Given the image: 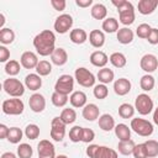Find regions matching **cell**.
Returning <instances> with one entry per match:
<instances>
[{
	"label": "cell",
	"mask_w": 158,
	"mask_h": 158,
	"mask_svg": "<svg viewBox=\"0 0 158 158\" xmlns=\"http://www.w3.org/2000/svg\"><path fill=\"white\" fill-rule=\"evenodd\" d=\"M38 58H37V54L31 52V51H26L21 54V58H20V63L21 65L25 68V69H36L37 64H38Z\"/></svg>",
	"instance_id": "cell-15"
},
{
	"label": "cell",
	"mask_w": 158,
	"mask_h": 158,
	"mask_svg": "<svg viewBox=\"0 0 158 158\" xmlns=\"http://www.w3.org/2000/svg\"><path fill=\"white\" fill-rule=\"evenodd\" d=\"M51 59H52V63L60 67V65H64L68 60V53L64 48L62 47H58L54 49V52L51 54Z\"/></svg>",
	"instance_id": "cell-20"
},
{
	"label": "cell",
	"mask_w": 158,
	"mask_h": 158,
	"mask_svg": "<svg viewBox=\"0 0 158 158\" xmlns=\"http://www.w3.org/2000/svg\"><path fill=\"white\" fill-rule=\"evenodd\" d=\"M56 158H68L67 156H64V154H59V156H57Z\"/></svg>",
	"instance_id": "cell-57"
},
{
	"label": "cell",
	"mask_w": 158,
	"mask_h": 158,
	"mask_svg": "<svg viewBox=\"0 0 158 158\" xmlns=\"http://www.w3.org/2000/svg\"><path fill=\"white\" fill-rule=\"evenodd\" d=\"M98 80L101 83V84H109V83H111L112 80H114V78H115V74H114V70L112 69H110V68H101L99 72H98Z\"/></svg>",
	"instance_id": "cell-28"
},
{
	"label": "cell",
	"mask_w": 158,
	"mask_h": 158,
	"mask_svg": "<svg viewBox=\"0 0 158 158\" xmlns=\"http://www.w3.org/2000/svg\"><path fill=\"white\" fill-rule=\"evenodd\" d=\"M22 136H23V132L21 131V128L19 127H10V131H9V135H7V141L10 143H19L21 139H22Z\"/></svg>",
	"instance_id": "cell-38"
},
{
	"label": "cell",
	"mask_w": 158,
	"mask_h": 158,
	"mask_svg": "<svg viewBox=\"0 0 158 158\" xmlns=\"http://www.w3.org/2000/svg\"><path fill=\"white\" fill-rule=\"evenodd\" d=\"M38 158H56V148L53 143L48 139H42L37 144Z\"/></svg>",
	"instance_id": "cell-12"
},
{
	"label": "cell",
	"mask_w": 158,
	"mask_h": 158,
	"mask_svg": "<svg viewBox=\"0 0 158 158\" xmlns=\"http://www.w3.org/2000/svg\"><path fill=\"white\" fill-rule=\"evenodd\" d=\"M81 136H83V127L80 126H74L70 128L69 131V139L74 143L80 142L81 141Z\"/></svg>",
	"instance_id": "cell-45"
},
{
	"label": "cell",
	"mask_w": 158,
	"mask_h": 158,
	"mask_svg": "<svg viewBox=\"0 0 158 158\" xmlns=\"http://www.w3.org/2000/svg\"><path fill=\"white\" fill-rule=\"evenodd\" d=\"M112 5L116 6L120 16V22L125 26H130L135 22V7L132 2L126 0H112Z\"/></svg>",
	"instance_id": "cell-2"
},
{
	"label": "cell",
	"mask_w": 158,
	"mask_h": 158,
	"mask_svg": "<svg viewBox=\"0 0 158 158\" xmlns=\"http://www.w3.org/2000/svg\"><path fill=\"white\" fill-rule=\"evenodd\" d=\"M131 130L142 137H148L153 133V125L148 120L136 117L131 120Z\"/></svg>",
	"instance_id": "cell-6"
},
{
	"label": "cell",
	"mask_w": 158,
	"mask_h": 158,
	"mask_svg": "<svg viewBox=\"0 0 158 158\" xmlns=\"http://www.w3.org/2000/svg\"><path fill=\"white\" fill-rule=\"evenodd\" d=\"M133 157L135 158H148L147 157V152H146V147H144V143H139V144H136L135 149H133Z\"/></svg>",
	"instance_id": "cell-48"
},
{
	"label": "cell",
	"mask_w": 158,
	"mask_h": 158,
	"mask_svg": "<svg viewBox=\"0 0 158 158\" xmlns=\"http://www.w3.org/2000/svg\"><path fill=\"white\" fill-rule=\"evenodd\" d=\"M52 72V64L48 60H40L37 67H36V73L40 77H46Z\"/></svg>",
	"instance_id": "cell-39"
},
{
	"label": "cell",
	"mask_w": 158,
	"mask_h": 158,
	"mask_svg": "<svg viewBox=\"0 0 158 158\" xmlns=\"http://www.w3.org/2000/svg\"><path fill=\"white\" fill-rule=\"evenodd\" d=\"M28 105H30V109L36 112V114H40L42 112L44 109H46V99L42 94L40 93H35L30 96L28 99Z\"/></svg>",
	"instance_id": "cell-14"
},
{
	"label": "cell",
	"mask_w": 158,
	"mask_h": 158,
	"mask_svg": "<svg viewBox=\"0 0 158 158\" xmlns=\"http://www.w3.org/2000/svg\"><path fill=\"white\" fill-rule=\"evenodd\" d=\"M9 131H10V128H9L6 125L1 123V125H0V138H1V139H4V138H7Z\"/></svg>",
	"instance_id": "cell-52"
},
{
	"label": "cell",
	"mask_w": 158,
	"mask_h": 158,
	"mask_svg": "<svg viewBox=\"0 0 158 158\" xmlns=\"http://www.w3.org/2000/svg\"><path fill=\"white\" fill-rule=\"evenodd\" d=\"M14 40H15L14 30H11L9 27H4L2 30H0V42L2 44H10L14 42Z\"/></svg>",
	"instance_id": "cell-34"
},
{
	"label": "cell",
	"mask_w": 158,
	"mask_h": 158,
	"mask_svg": "<svg viewBox=\"0 0 158 158\" xmlns=\"http://www.w3.org/2000/svg\"><path fill=\"white\" fill-rule=\"evenodd\" d=\"M59 118L65 125H70V123H73L77 120V112H75L74 109H70V107L63 109L62 112H60V115H59Z\"/></svg>",
	"instance_id": "cell-33"
},
{
	"label": "cell",
	"mask_w": 158,
	"mask_h": 158,
	"mask_svg": "<svg viewBox=\"0 0 158 158\" xmlns=\"http://www.w3.org/2000/svg\"><path fill=\"white\" fill-rule=\"evenodd\" d=\"M153 100L147 94H138L135 100V109L141 115H148L153 110Z\"/></svg>",
	"instance_id": "cell-9"
},
{
	"label": "cell",
	"mask_w": 158,
	"mask_h": 158,
	"mask_svg": "<svg viewBox=\"0 0 158 158\" xmlns=\"http://www.w3.org/2000/svg\"><path fill=\"white\" fill-rule=\"evenodd\" d=\"M73 26V17L69 15V14H62L59 15L56 21H54V30L57 33H60V35H64L67 33Z\"/></svg>",
	"instance_id": "cell-10"
},
{
	"label": "cell",
	"mask_w": 158,
	"mask_h": 158,
	"mask_svg": "<svg viewBox=\"0 0 158 158\" xmlns=\"http://www.w3.org/2000/svg\"><path fill=\"white\" fill-rule=\"evenodd\" d=\"M75 4L79 7H89L93 5V0H75Z\"/></svg>",
	"instance_id": "cell-53"
},
{
	"label": "cell",
	"mask_w": 158,
	"mask_h": 158,
	"mask_svg": "<svg viewBox=\"0 0 158 158\" xmlns=\"http://www.w3.org/2000/svg\"><path fill=\"white\" fill-rule=\"evenodd\" d=\"M0 20H1V21H0V30H2V28H4L2 26H4V23H5V16H4V14H0Z\"/></svg>",
	"instance_id": "cell-56"
},
{
	"label": "cell",
	"mask_w": 158,
	"mask_h": 158,
	"mask_svg": "<svg viewBox=\"0 0 158 158\" xmlns=\"http://www.w3.org/2000/svg\"><path fill=\"white\" fill-rule=\"evenodd\" d=\"M136 147V143L132 141V139H128V141H120L118 144H117V148H118V152L123 156H130L133 153V149Z\"/></svg>",
	"instance_id": "cell-31"
},
{
	"label": "cell",
	"mask_w": 158,
	"mask_h": 158,
	"mask_svg": "<svg viewBox=\"0 0 158 158\" xmlns=\"http://www.w3.org/2000/svg\"><path fill=\"white\" fill-rule=\"evenodd\" d=\"M23 133L28 139H36L40 136V127L37 125H35V123H30V125L26 126Z\"/></svg>",
	"instance_id": "cell-43"
},
{
	"label": "cell",
	"mask_w": 158,
	"mask_h": 158,
	"mask_svg": "<svg viewBox=\"0 0 158 158\" xmlns=\"http://www.w3.org/2000/svg\"><path fill=\"white\" fill-rule=\"evenodd\" d=\"M51 100H52V104H53L54 106H57V107H63V106L68 102V95H63V94H59V93L54 91V93L52 94Z\"/></svg>",
	"instance_id": "cell-42"
},
{
	"label": "cell",
	"mask_w": 158,
	"mask_h": 158,
	"mask_svg": "<svg viewBox=\"0 0 158 158\" xmlns=\"http://www.w3.org/2000/svg\"><path fill=\"white\" fill-rule=\"evenodd\" d=\"M65 123L59 117H53L51 122V138H53L56 142L63 141L65 136Z\"/></svg>",
	"instance_id": "cell-11"
},
{
	"label": "cell",
	"mask_w": 158,
	"mask_h": 158,
	"mask_svg": "<svg viewBox=\"0 0 158 158\" xmlns=\"http://www.w3.org/2000/svg\"><path fill=\"white\" fill-rule=\"evenodd\" d=\"M10 58V51L5 47V46H0V62H2V63H7L9 59Z\"/></svg>",
	"instance_id": "cell-51"
},
{
	"label": "cell",
	"mask_w": 158,
	"mask_h": 158,
	"mask_svg": "<svg viewBox=\"0 0 158 158\" xmlns=\"http://www.w3.org/2000/svg\"><path fill=\"white\" fill-rule=\"evenodd\" d=\"M33 47L40 56H51L56 49V35L51 30L41 31L33 38Z\"/></svg>",
	"instance_id": "cell-1"
},
{
	"label": "cell",
	"mask_w": 158,
	"mask_h": 158,
	"mask_svg": "<svg viewBox=\"0 0 158 158\" xmlns=\"http://www.w3.org/2000/svg\"><path fill=\"white\" fill-rule=\"evenodd\" d=\"M102 30L107 33H114V32H117L118 31V21L115 19V17H107L102 21V25H101Z\"/></svg>",
	"instance_id": "cell-32"
},
{
	"label": "cell",
	"mask_w": 158,
	"mask_h": 158,
	"mask_svg": "<svg viewBox=\"0 0 158 158\" xmlns=\"http://www.w3.org/2000/svg\"><path fill=\"white\" fill-rule=\"evenodd\" d=\"M51 5L53 6L54 10L63 11L67 6V2H65V0H51Z\"/></svg>",
	"instance_id": "cell-49"
},
{
	"label": "cell",
	"mask_w": 158,
	"mask_h": 158,
	"mask_svg": "<svg viewBox=\"0 0 158 158\" xmlns=\"http://www.w3.org/2000/svg\"><path fill=\"white\" fill-rule=\"evenodd\" d=\"M90 14H91V17L95 19V20H104L107 15V10H106V6L104 4H94L91 10H90Z\"/></svg>",
	"instance_id": "cell-29"
},
{
	"label": "cell",
	"mask_w": 158,
	"mask_h": 158,
	"mask_svg": "<svg viewBox=\"0 0 158 158\" xmlns=\"http://www.w3.org/2000/svg\"><path fill=\"white\" fill-rule=\"evenodd\" d=\"M115 118L110 115V114H104L99 117V127L105 131V132H109L111 130L115 128Z\"/></svg>",
	"instance_id": "cell-24"
},
{
	"label": "cell",
	"mask_w": 158,
	"mask_h": 158,
	"mask_svg": "<svg viewBox=\"0 0 158 158\" xmlns=\"http://www.w3.org/2000/svg\"><path fill=\"white\" fill-rule=\"evenodd\" d=\"M147 41L151 43V44H158V28H152L148 37H147Z\"/></svg>",
	"instance_id": "cell-50"
},
{
	"label": "cell",
	"mask_w": 158,
	"mask_h": 158,
	"mask_svg": "<svg viewBox=\"0 0 158 158\" xmlns=\"http://www.w3.org/2000/svg\"><path fill=\"white\" fill-rule=\"evenodd\" d=\"M85 153L89 158H118L115 149L99 144H90L86 148Z\"/></svg>",
	"instance_id": "cell-3"
},
{
	"label": "cell",
	"mask_w": 158,
	"mask_h": 158,
	"mask_svg": "<svg viewBox=\"0 0 158 158\" xmlns=\"http://www.w3.org/2000/svg\"><path fill=\"white\" fill-rule=\"evenodd\" d=\"M131 86L132 85H131V81L128 79H126V78H118L114 83V91L118 96H123V95H126V94L130 93Z\"/></svg>",
	"instance_id": "cell-16"
},
{
	"label": "cell",
	"mask_w": 158,
	"mask_h": 158,
	"mask_svg": "<svg viewBox=\"0 0 158 158\" xmlns=\"http://www.w3.org/2000/svg\"><path fill=\"white\" fill-rule=\"evenodd\" d=\"M25 86L32 91L38 90L42 86V79L37 73H30L25 78Z\"/></svg>",
	"instance_id": "cell-19"
},
{
	"label": "cell",
	"mask_w": 158,
	"mask_h": 158,
	"mask_svg": "<svg viewBox=\"0 0 158 158\" xmlns=\"http://www.w3.org/2000/svg\"><path fill=\"white\" fill-rule=\"evenodd\" d=\"M69 38L75 44H83L88 40V33L83 28H74L69 33Z\"/></svg>",
	"instance_id": "cell-26"
},
{
	"label": "cell",
	"mask_w": 158,
	"mask_h": 158,
	"mask_svg": "<svg viewBox=\"0 0 158 158\" xmlns=\"http://www.w3.org/2000/svg\"><path fill=\"white\" fill-rule=\"evenodd\" d=\"M69 102L73 107H84L86 105V94L84 91H74L69 98Z\"/></svg>",
	"instance_id": "cell-23"
},
{
	"label": "cell",
	"mask_w": 158,
	"mask_h": 158,
	"mask_svg": "<svg viewBox=\"0 0 158 158\" xmlns=\"http://www.w3.org/2000/svg\"><path fill=\"white\" fill-rule=\"evenodd\" d=\"M133 31L127 28V27H122V28H118L117 33H116V37H117V41L121 43V44H128L133 41Z\"/></svg>",
	"instance_id": "cell-25"
},
{
	"label": "cell",
	"mask_w": 158,
	"mask_h": 158,
	"mask_svg": "<svg viewBox=\"0 0 158 158\" xmlns=\"http://www.w3.org/2000/svg\"><path fill=\"white\" fill-rule=\"evenodd\" d=\"M5 72L6 74H9L10 77H15L20 73V63L15 59H11L9 60L6 64H5Z\"/></svg>",
	"instance_id": "cell-40"
},
{
	"label": "cell",
	"mask_w": 158,
	"mask_h": 158,
	"mask_svg": "<svg viewBox=\"0 0 158 158\" xmlns=\"http://www.w3.org/2000/svg\"><path fill=\"white\" fill-rule=\"evenodd\" d=\"M95 138V132L91 128L83 127V136H81V142L84 143H90Z\"/></svg>",
	"instance_id": "cell-47"
},
{
	"label": "cell",
	"mask_w": 158,
	"mask_h": 158,
	"mask_svg": "<svg viewBox=\"0 0 158 158\" xmlns=\"http://www.w3.org/2000/svg\"><path fill=\"white\" fill-rule=\"evenodd\" d=\"M146 152L148 158H154L158 156V141L156 139H148L144 142Z\"/></svg>",
	"instance_id": "cell-37"
},
{
	"label": "cell",
	"mask_w": 158,
	"mask_h": 158,
	"mask_svg": "<svg viewBox=\"0 0 158 158\" xmlns=\"http://www.w3.org/2000/svg\"><path fill=\"white\" fill-rule=\"evenodd\" d=\"M139 67L142 70H144L146 73H153L156 69H158V59L154 54L147 53L144 54L141 60H139Z\"/></svg>",
	"instance_id": "cell-13"
},
{
	"label": "cell",
	"mask_w": 158,
	"mask_h": 158,
	"mask_svg": "<svg viewBox=\"0 0 158 158\" xmlns=\"http://www.w3.org/2000/svg\"><path fill=\"white\" fill-rule=\"evenodd\" d=\"M33 154V149L27 143H21L17 147V157L19 158H31Z\"/></svg>",
	"instance_id": "cell-41"
},
{
	"label": "cell",
	"mask_w": 158,
	"mask_h": 158,
	"mask_svg": "<svg viewBox=\"0 0 158 158\" xmlns=\"http://www.w3.org/2000/svg\"><path fill=\"white\" fill-rule=\"evenodd\" d=\"M93 93H94V96L96 99L102 100V99H105L109 95V89H107V86L105 84H98V85L94 86Z\"/></svg>",
	"instance_id": "cell-44"
},
{
	"label": "cell",
	"mask_w": 158,
	"mask_h": 158,
	"mask_svg": "<svg viewBox=\"0 0 158 158\" xmlns=\"http://www.w3.org/2000/svg\"><path fill=\"white\" fill-rule=\"evenodd\" d=\"M135 107L131 105V104H127V102H125V104H121L120 106H118V115H120V117H122V118H131V117H133V115H135Z\"/></svg>",
	"instance_id": "cell-36"
},
{
	"label": "cell",
	"mask_w": 158,
	"mask_h": 158,
	"mask_svg": "<svg viewBox=\"0 0 158 158\" xmlns=\"http://www.w3.org/2000/svg\"><path fill=\"white\" fill-rule=\"evenodd\" d=\"M154 84H156V80L151 74H144L139 80V86L144 91H151L154 88Z\"/></svg>",
	"instance_id": "cell-35"
},
{
	"label": "cell",
	"mask_w": 158,
	"mask_h": 158,
	"mask_svg": "<svg viewBox=\"0 0 158 158\" xmlns=\"http://www.w3.org/2000/svg\"><path fill=\"white\" fill-rule=\"evenodd\" d=\"M1 158H17V157H16V154L12 153V152H5V153L1 154Z\"/></svg>",
	"instance_id": "cell-54"
},
{
	"label": "cell",
	"mask_w": 158,
	"mask_h": 158,
	"mask_svg": "<svg viewBox=\"0 0 158 158\" xmlns=\"http://www.w3.org/2000/svg\"><path fill=\"white\" fill-rule=\"evenodd\" d=\"M158 6V0H139L138 1V12L142 15H151Z\"/></svg>",
	"instance_id": "cell-18"
},
{
	"label": "cell",
	"mask_w": 158,
	"mask_h": 158,
	"mask_svg": "<svg viewBox=\"0 0 158 158\" xmlns=\"http://www.w3.org/2000/svg\"><path fill=\"white\" fill-rule=\"evenodd\" d=\"M1 109H2V112L6 115H21L25 110V105L21 99L12 98V99L4 100Z\"/></svg>",
	"instance_id": "cell-7"
},
{
	"label": "cell",
	"mask_w": 158,
	"mask_h": 158,
	"mask_svg": "<svg viewBox=\"0 0 158 158\" xmlns=\"http://www.w3.org/2000/svg\"><path fill=\"white\" fill-rule=\"evenodd\" d=\"M153 122L156 125H158V107L154 109V112H153Z\"/></svg>",
	"instance_id": "cell-55"
},
{
	"label": "cell",
	"mask_w": 158,
	"mask_h": 158,
	"mask_svg": "<svg viewBox=\"0 0 158 158\" xmlns=\"http://www.w3.org/2000/svg\"><path fill=\"white\" fill-rule=\"evenodd\" d=\"M151 30H152V27H151L148 23H141V25H138V27L136 28V35H137L139 38H146V40H147V37H148Z\"/></svg>",
	"instance_id": "cell-46"
},
{
	"label": "cell",
	"mask_w": 158,
	"mask_h": 158,
	"mask_svg": "<svg viewBox=\"0 0 158 158\" xmlns=\"http://www.w3.org/2000/svg\"><path fill=\"white\" fill-rule=\"evenodd\" d=\"M74 79L77 80V83L84 88H90L95 85V75L86 68L84 67H79L75 69L74 73Z\"/></svg>",
	"instance_id": "cell-5"
},
{
	"label": "cell",
	"mask_w": 158,
	"mask_h": 158,
	"mask_svg": "<svg viewBox=\"0 0 158 158\" xmlns=\"http://www.w3.org/2000/svg\"><path fill=\"white\" fill-rule=\"evenodd\" d=\"M115 135L120 141H128L131 139V128H128L125 123H118L115 126Z\"/></svg>",
	"instance_id": "cell-27"
},
{
	"label": "cell",
	"mask_w": 158,
	"mask_h": 158,
	"mask_svg": "<svg viewBox=\"0 0 158 158\" xmlns=\"http://www.w3.org/2000/svg\"><path fill=\"white\" fill-rule=\"evenodd\" d=\"M110 63L115 67V68H123L127 63V59H126V56L121 52H114L110 58H109Z\"/></svg>",
	"instance_id": "cell-30"
},
{
	"label": "cell",
	"mask_w": 158,
	"mask_h": 158,
	"mask_svg": "<svg viewBox=\"0 0 158 158\" xmlns=\"http://www.w3.org/2000/svg\"><path fill=\"white\" fill-rule=\"evenodd\" d=\"M90 63L98 68H105V65L109 62V57L102 51H95L90 54Z\"/></svg>",
	"instance_id": "cell-17"
},
{
	"label": "cell",
	"mask_w": 158,
	"mask_h": 158,
	"mask_svg": "<svg viewBox=\"0 0 158 158\" xmlns=\"http://www.w3.org/2000/svg\"><path fill=\"white\" fill-rule=\"evenodd\" d=\"M2 88L5 93L12 98H20L25 94V85L16 78L5 79L2 83Z\"/></svg>",
	"instance_id": "cell-4"
},
{
	"label": "cell",
	"mask_w": 158,
	"mask_h": 158,
	"mask_svg": "<svg viewBox=\"0 0 158 158\" xmlns=\"http://www.w3.org/2000/svg\"><path fill=\"white\" fill-rule=\"evenodd\" d=\"M89 42L95 48L102 47L104 43H105V35H104V32L100 31V30H93L89 33Z\"/></svg>",
	"instance_id": "cell-22"
},
{
	"label": "cell",
	"mask_w": 158,
	"mask_h": 158,
	"mask_svg": "<svg viewBox=\"0 0 158 158\" xmlns=\"http://www.w3.org/2000/svg\"><path fill=\"white\" fill-rule=\"evenodd\" d=\"M74 89V78L69 74H63L60 75L54 85V91L63 94V95H69Z\"/></svg>",
	"instance_id": "cell-8"
},
{
	"label": "cell",
	"mask_w": 158,
	"mask_h": 158,
	"mask_svg": "<svg viewBox=\"0 0 158 158\" xmlns=\"http://www.w3.org/2000/svg\"><path fill=\"white\" fill-rule=\"evenodd\" d=\"M100 115V110L95 104H86L83 109V117L86 121H95L96 118H99Z\"/></svg>",
	"instance_id": "cell-21"
}]
</instances>
